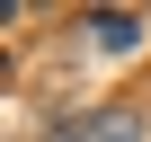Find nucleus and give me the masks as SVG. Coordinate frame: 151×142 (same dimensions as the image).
<instances>
[{"label":"nucleus","mask_w":151,"mask_h":142,"mask_svg":"<svg viewBox=\"0 0 151 142\" xmlns=\"http://www.w3.org/2000/svg\"><path fill=\"white\" fill-rule=\"evenodd\" d=\"M80 27H89L107 53H133V44H142V9H89Z\"/></svg>","instance_id":"nucleus-2"},{"label":"nucleus","mask_w":151,"mask_h":142,"mask_svg":"<svg viewBox=\"0 0 151 142\" xmlns=\"http://www.w3.org/2000/svg\"><path fill=\"white\" fill-rule=\"evenodd\" d=\"M36 142H142V115H124V107H89V115L45 124Z\"/></svg>","instance_id":"nucleus-1"}]
</instances>
